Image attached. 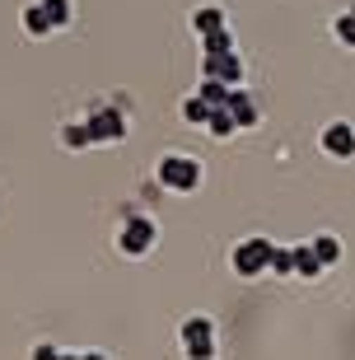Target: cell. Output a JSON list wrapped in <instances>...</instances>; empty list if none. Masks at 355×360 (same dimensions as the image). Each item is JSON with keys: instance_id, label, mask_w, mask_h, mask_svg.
<instances>
[{"instance_id": "6da1fadb", "label": "cell", "mask_w": 355, "mask_h": 360, "mask_svg": "<svg viewBox=\"0 0 355 360\" xmlns=\"http://www.w3.org/2000/svg\"><path fill=\"white\" fill-rule=\"evenodd\" d=\"M84 127H89L93 146H112V141H127V112L117 108V98H93L84 108Z\"/></svg>"}, {"instance_id": "7a4b0ae2", "label": "cell", "mask_w": 355, "mask_h": 360, "mask_svg": "<svg viewBox=\"0 0 355 360\" xmlns=\"http://www.w3.org/2000/svg\"><path fill=\"white\" fill-rule=\"evenodd\" d=\"M155 243H159V225L150 220V215H141V211H127V215H122V225H117V248H122L127 257H145Z\"/></svg>"}, {"instance_id": "3957f363", "label": "cell", "mask_w": 355, "mask_h": 360, "mask_svg": "<svg viewBox=\"0 0 355 360\" xmlns=\"http://www.w3.org/2000/svg\"><path fill=\"white\" fill-rule=\"evenodd\" d=\"M155 178L159 187H169V192H197L201 187V164L192 155H164L155 164Z\"/></svg>"}, {"instance_id": "277c9868", "label": "cell", "mask_w": 355, "mask_h": 360, "mask_svg": "<svg viewBox=\"0 0 355 360\" xmlns=\"http://www.w3.org/2000/svg\"><path fill=\"white\" fill-rule=\"evenodd\" d=\"M271 253H276L271 239H243L234 253H229V267H234L238 276H262V271H271Z\"/></svg>"}, {"instance_id": "5b68a950", "label": "cell", "mask_w": 355, "mask_h": 360, "mask_svg": "<svg viewBox=\"0 0 355 360\" xmlns=\"http://www.w3.org/2000/svg\"><path fill=\"white\" fill-rule=\"evenodd\" d=\"M178 342H183V351H187V356L211 360V356H215V328H211V319H206V314H192V319L183 323Z\"/></svg>"}, {"instance_id": "8992f818", "label": "cell", "mask_w": 355, "mask_h": 360, "mask_svg": "<svg viewBox=\"0 0 355 360\" xmlns=\"http://www.w3.org/2000/svg\"><path fill=\"white\" fill-rule=\"evenodd\" d=\"M201 75H215V80L224 84H243V61H238L234 52H201Z\"/></svg>"}, {"instance_id": "52a82bcc", "label": "cell", "mask_w": 355, "mask_h": 360, "mask_svg": "<svg viewBox=\"0 0 355 360\" xmlns=\"http://www.w3.org/2000/svg\"><path fill=\"white\" fill-rule=\"evenodd\" d=\"M323 150L332 160H355V127L351 122H328L323 127Z\"/></svg>"}, {"instance_id": "ba28073f", "label": "cell", "mask_w": 355, "mask_h": 360, "mask_svg": "<svg viewBox=\"0 0 355 360\" xmlns=\"http://www.w3.org/2000/svg\"><path fill=\"white\" fill-rule=\"evenodd\" d=\"M24 33L28 38H47V33H56V24H52V14H47L42 0H28L24 5Z\"/></svg>"}, {"instance_id": "9c48e42d", "label": "cell", "mask_w": 355, "mask_h": 360, "mask_svg": "<svg viewBox=\"0 0 355 360\" xmlns=\"http://www.w3.org/2000/svg\"><path fill=\"white\" fill-rule=\"evenodd\" d=\"M220 28H229V19H224L220 5H201V10H192V33L211 38V33H220Z\"/></svg>"}, {"instance_id": "30bf717a", "label": "cell", "mask_w": 355, "mask_h": 360, "mask_svg": "<svg viewBox=\"0 0 355 360\" xmlns=\"http://www.w3.org/2000/svg\"><path fill=\"white\" fill-rule=\"evenodd\" d=\"M229 112H234V122L238 127H252L257 122V108H252V98H248V89H229Z\"/></svg>"}, {"instance_id": "8fae6325", "label": "cell", "mask_w": 355, "mask_h": 360, "mask_svg": "<svg viewBox=\"0 0 355 360\" xmlns=\"http://www.w3.org/2000/svg\"><path fill=\"white\" fill-rule=\"evenodd\" d=\"M295 271H299L304 281L323 271V257H318V248H314V243H299V248H295Z\"/></svg>"}, {"instance_id": "7c38bea8", "label": "cell", "mask_w": 355, "mask_h": 360, "mask_svg": "<svg viewBox=\"0 0 355 360\" xmlns=\"http://www.w3.org/2000/svg\"><path fill=\"white\" fill-rule=\"evenodd\" d=\"M211 112H215V103H211L201 89L183 98V117H187V122H211Z\"/></svg>"}, {"instance_id": "4fadbf2b", "label": "cell", "mask_w": 355, "mask_h": 360, "mask_svg": "<svg viewBox=\"0 0 355 360\" xmlns=\"http://www.w3.org/2000/svg\"><path fill=\"white\" fill-rule=\"evenodd\" d=\"M61 146H66V150H84V146H93V141H89V127H84V117H79V122H66V127H61Z\"/></svg>"}, {"instance_id": "5bb4252c", "label": "cell", "mask_w": 355, "mask_h": 360, "mask_svg": "<svg viewBox=\"0 0 355 360\" xmlns=\"http://www.w3.org/2000/svg\"><path fill=\"white\" fill-rule=\"evenodd\" d=\"M206 127H211V136H215V141H224V136H234V131H238V122H234V112H229V108H215Z\"/></svg>"}, {"instance_id": "9a60e30c", "label": "cell", "mask_w": 355, "mask_h": 360, "mask_svg": "<svg viewBox=\"0 0 355 360\" xmlns=\"http://www.w3.org/2000/svg\"><path fill=\"white\" fill-rule=\"evenodd\" d=\"M314 248H318V257H323V267L342 262V239H337V234H318V239H314Z\"/></svg>"}, {"instance_id": "2e32d148", "label": "cell", "mask_w": 355, "mask_h": 360, "mask_svg": "<svg viewBox=\"0 0 355 360\" xmlns=\"http://www.w3.org/2000/svg\"><path fill=\"white\" fill-rule=\"evenodd\" d=\"M332 33H337V42L355 47V5H351L346 14H337V24H332Z\"/></svg>"}, {"instance_id": "e0dca14e", "label": "cell", "mask_w": 355, "mask_h": 360, "mask_svg": "<svg viewBox=\"0 0 355 360\" xmlns=\"http://www.w3.org/2000/svg\"><path fill=\"white\" fill-rule=\"evenodd\" d=\"M42 5H47L56 28H70V19H75V5H70V0H42Z\"/></svg>"}, {"instance_id": "ac0fdd59", "label": "cell", "mask_w": 355, "mask_h": 360, "mask_svg": "<svg viewBox=\"0 0 355 360\" xmlns=\"http://www.w3.org/2000/svg\"><path fill=\"white\" fill-rule=\"evenodd\" d=\"M201 52H234V33L220 28V33H211V38H201Z\"/></svg>"}, {"instance_id": "d6986e66", "label": "cell", "mask_w": 355, "mask_h": 360, "mask_svg": "<svg viewBox=\"0 0 355 360\" xmlns=\"http://www.w3.org/2000/svg\"><path fill=\"white\" fill-rule=\"evenodd\" d=\"M271 271H276V276H290V271H295V248H276V253H271Z\"/></svg>"}]
</instances>
